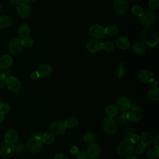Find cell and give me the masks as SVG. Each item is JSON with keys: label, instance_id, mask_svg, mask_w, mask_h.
Segmentation results:
<instances>
[{"label": "cell", "instance_id": "cell-36", "mask_svg": "<svg viewBox=\"0 0 159 159\" xmlns=\"http://www.w3.org/2000/svg\"><path fill=\"white\" fill-rule=\"evenodd\" d=\"M118 71H117V78H122L123 77V76L124 75L125 71H126V67L125 66V65L122 63H120L118 65V68H117Z\"/></svg>", "mask_w": 159, "mask_h": 159}, {"label": "cell", "instance_id": "cell-41", "mask_svg": "<svg viewBox=\"0 0 159 159\" xmlns=\"http://www.w3.org/2000/svg\"><path fill=\"white\" fill-rule=\"evenodd\" d=\"M11 109V106L8 104H2L0 106V111L3 114H6L9 112Z\"/></svg>", "mask_w": 159, "mask_h": 159}, {"label": "cell", "instance_id": "cell-3", "mask_svg": "<svg viewBox=\"0 0 159 159\" xmlns=\"http://www.w3.org/2000/svg\"><path fill=\"white\" fill-rule=\"evenodd\" d=\"M140 22L145 26H150L155 24L156 21V14L152 11L147 10L143 11L139 16Z\"/></svg>", "mask_w": 159, "mask_h": 159}, {"label": "cell", "instance_id": "cell-35", "mask_svg": "<svg viewBox=\"0 0 159 159\" xmlns=\"http://www.w3.org/2000/svg\"><path fill=\"white\" fill-rule=\"evenodd\" d=\"M83 140L85 143L89 145V144L94 143V140H95V137L92 133L88 132L84 135V136L83 137Z\"/></svg>", "mask_w": 159, "mask_h": 159}, {"label": "cell", "instance_id": "cell-4", "mask_svg": "<svg viewBox=\"0 0 159 159\" xmlns=\"http://www.w3.org/2000/svg\"><path fill=\"white\" fill-rule=\"evenodd\" d=\"M26 147L27 150L32 153H36L39 152L43 147V142L41 139L34 137L27 142Z\"/></svg>", "mask_w": 159, "mask_h": 159}, {"label": "cell", "instance_id": "cell-43", "mask_svg": "<svg viewBox=\"0 0 159 159\" xmlns=\"http://www.w3.org/2000/svg\"><path fill=\"white\" fill-rule=\"evenodd\" d=\"M145 148V147L143 145H142V143L138 145L135 148V153L139 155L143 153L144 152Z\"/></svg>", "mask_w": 159, "mask_h": 159}, {"label": "cell", "instance_id": "cell-22", "mask_svg": "<svg viewBox=\"0 0 159 159\" xmlns=\"http://www.w3.org/2000/svg\"><path fill=\"white\" fill-rule=\"evenodd\" d=\"M147 98L150 101H157L159 99V89L158 88H153L150 89L147 94Z\"/></svg>", "mask_w": 159, "mask_h": 159}, {"label": "cell", "instance_id": "cell-32", "mask_svg": "<svg viewBox=\"0 0 159 159\" xmlns=\"http://www.w3.org/2000/svg\"><path fill=\"white\" fill-rule=\"evenodd\" d=\"M147 157L149 159H157L159 157V151L156 148H152L147 151Z\"/></svg>", "mask_w": 159, "mask_h": 159}, {"label": "cell", "instance_id": "cell-56", "mask_svg": "<svg viewBox=\"0 0 159 159\" xmlns=\"http://www.w3.org/2000/svg\"><path fill=\"white\" fill-rule=\"evenodd\" d=\"M2 101H1V98H0V106H1V105L2 104Z\"/></svg>", "mask_w": 159, "mask_h": 159}, {"label": "cell", "instance_id": "cell-7", "mask_svg": "<svg viewBox=\"0 0 159 159\" xmlns=\"http://www.w3.org/2000/svg\"><path fill=\"white\" fill-rule=\"evenodd\" d=\"M9 50L12 54H17L20 53L23 47L22 39L19 37L13 38L9 43Z\"/></svg>", "mask_w": 159, "mask_h": 159}, {"label": "cell", "instance_id": "cell-44", "mask_svg": "<svg viewBox=\"0 0 159 159\" xmlns=\"http://www.w3.org/2000/svg\"><path fill=\"white\" fill-rule=\"evenodd\" d=\"M6 76L2 73H0V89L6 83Z\"/></svg>", "mask_w": 159, "mask_h": 159}, {"label": "cell", "instance_id": "cell-16", "mask_svg": "<svg viewBox=\"0 0 159 159\" xmlns=\"http://www.w3.org/2000/svg\"><path fill=\"white\" fill-rule=\"evenodd\" d=\"M19 138L18 133L14 129H9L4 135L5 142L7 144L12 145L17 142Z\"/></svg>", "mask_w": 159, "mask_h": 159}, {"label": "cell", "instance_id": "cell-19", "mask_svg": "<svg viewBox=\"0 0 159 159\" xmlns=\"http://www.w3.org/2000/svg\"><path fill=\"white\" fill-rule=\"evenodd\" d=\"M139 80L143 83H149L153 78V74L152 71L147 70H142L139 74Z\"/></svg>", "mask_w": 159, "mask_h": 159}, {"label": "cell", "instance_id": "cell-55", "mask_svg": "<svg viewBox=\"0 0 159 159\" xmlns=\"http://www.w3.org/2000/svg\"><path fill=\"white\" fill-rule=\"evenodd\" d=\"M1 9H2V5H1V4L0 3V11H1Z\"/></svg>", "mask_w": 159, "mask_h": 159}, {"label": "cell", "instance_id": "cell-51", "mask_svg": "<svg viewBox=\"0 0 159 159\" xmlns=\"http://www.w3.org/2000/svg\"><path fill=\"white\" fill-rule=\"evenodd\" d=\"M22 0H9L10 2L14 5H19Z\"/></svg>", "mask_w": 159, "mask_h": 159}, {"label": "cell", "instance_id": "cell-53", "mask_svg": "<svg viewBox=\"0 0 159 159\" xmlns=\"http://www.w3.org/2000/svg\"><path fill=\"white\" fill-rule=\"evenodd\" d=\"M25 3H27V4H29V3H32V2H35L36 0H22Z\"/></svg>", "mask_w": 159, "mask_h": 159}, {"label": "cell", "instance_id": "cell-30", "mask_svg": "<svg viewBox=\"0 0 159 159\" xmlns=\"http://www.w3.org/2000/svg\"><path fill=\"white\" fill-rule=\"evenodd\" d=\"M118 27L115 25H109L104 29L105 34L109 35H115L118 33Z\"/></svg>", "mask_w": 159, "mask_h": 159}, {"label": "cell", "instance_id": "cell-8", "mask_svg": "<svg viewBox=\"0 0 159 159\" xmlns=\"http://www.w3.org/2000/svg\"><path fill=\"white\" fill-rule=\"evenodd\" d=\"M142 109L139 106H134L132 107L127 113V119L131 122H137L142 117Z\"/></svg>", "mask_w": 159, "mask_h": 159}, {"label": "cell", "instance_id": "cell-6", "mask_svg": "<svg viewBox=\"0 0 159 159\" xmlns=\"http://www.w3.org/2000/svg\"><path fill=\"white\" fill-rule=\"evenodd\" d=\"M129 3L127 0H114L112 7L114 11L119 15L126 14L128 10Z\"/></svg>", "mask_w": 159, "mask_h": 159}, {"label": "cell", "instance_id": "cell-15", "mask_svg": "<svg viewBox=\"0 0 159 159\" xmlns=\"http://www.w3.org/2000/svg\"><path fill=\"white\" fill-rule=\"evenodd\" d=\"M6 83L9 89H10L12 92H17L20 89V83L17 79L14 77L10 76L6 78Z\"/></svg>", "mask_w": 159, "mask_h": 159}, {"label": "cell", "instance_id": "cell-2", "mask_svg": "<svg viewBox=\"0 0 159 159\" xmlns=\"http://www.w3.org/2000/svg\"><path fill=\"white\" fill-rule=\"evenodd\" d=\"M117 153L122 156H129L134 150V143L132 142L129 138L122 140L116 147Z\"/></svg>", "mask_w": 159, "mask_h": 159}, {"label": "cell", "instance_id": "cell-33", "mask_svg": "<svg viewBox=\"0 0 159 159\" xmlns=\"http://www.w3.org/2000/svg\"><path fill=\"white\" fill-rule=\"evenodd\" d=\"M114 48V44L111 41H107L102 43V50H105L106 52H110L112 51Z\"/></svg>", "mask_w": 159, "mask_h": 159}, {"label": "cell", "instance_id": "cell-9", "mask_svg": "<svg viewBox=\"0 0 159 159\" xmlns=\"http://www.w3.org/2000/svg\"><path fill=\"white\" fill-rule=\"evenodd\" d=\"M65 124L61 121H56L53 122L50 126L51 133L55 135H63L66 131Z\"/></svg>", "mask_w": 159, "mask_h": 159}, {"label": "cell", "instance_id": "cell-39", "mask_svg": "<svg viewBox=\"0 0 159 159\" xmlns=\"http://www.w3.org/2000/svg\"><path fill=\"white\" fill-rule=\"evenodd\" d=\"M132 12L134 15L139 16L142 13L143 10L141 6L139 5H135L132 7Z\"/></svg>", "mask_w": 159, "mask_h": 159}, {"label": "cell", "instance_id": "cell-47", "mask_svg": "<svg viewBox=\"0 0 159 159\" xmlns=\"http://www.w3.org/2000/svg\"><path fill=\"white\" fill-rule=\"evenodd\" d=\"M153 143H154V146H155V148L159 150V136L157 135L153 141Z\"/></svg>", "mask_w": 159, "mask_h": 159}, {"label": "cell", "instance_id": "cell-42", "mask_svg": "<svg viewBox=\"0 0 159 159\" xmlns=\"http://www.w3.org/2000/svg\"><path fill=\"white\" fill-rule=\"evenodd\" d=\"M76 157L78 159H87L88 155L86 151L80 150V151H78V152L77 153Z\"/></svg>", "mask_w": 159, "mask_h": 159}, {"label": "cell", "instance_id": "cell-31", "mask_svg": "<svg viewBox=\"0 0 159 159\" xmlns=\"http://www.w3.org/2000/svg\"><path fill=\"white\" fill-rule=\"evenodd\" d=\"M12 150L16 153H20L24 150V145L21 142H16L12 145Z\"/></svg>", "mask_w": 159, "mask_h": 159}, {"label": "cell", "instance_id": "cell-25", "mask_svg": "<svg viewBox=\"0 0 159 159\" xmlns=\"http://www.w3.org/2000/svg\"><path fill=\"white\" fill-rule=\"evenodd\" d=\"M152 136L148 132H143L140 137L141 143L145 147L149 146L152 143Z\"/></svg>", "mask_w": 159, "mask_h": 159}, {"label": "cell", "instance_id": "cell-18", "mask_svg": "<svg viewBox=\"0 0 159 159\" xmlns=\"http://www.w3.org/2000/svg\"><path fill=\"white\" fill-rule=\"evenodd\" d=\"M13 63V58L11 56L6 55L0 57V68L6 69L10 67Z\"/></svg>", "mask_w": 159, "mask_h": 159}, {"label": "cell", "instance_id": "cell-29", "mask_svg": "<svg viewBox=\"0 0 159 159\" xmlns=\"http://www.w3.org/2000/svg\"><path fill=\"white\" fill-rule=\"evenodd\" d=\"M11 152V148L6 142L0 143V157H4Z\"/></svg>", "mask_w": 159, "mask_h": 159}, {"label": "cell", "instance_id": "cell-21", "mask_svg": "<svg viewBox=\"0 0 159 159\" xmlns=\"http://www.w3.org/2000/svg\"><path fill=\"white\" fill-rule=\"evenodd\" d=\"M30 33V28L27 24L21 25L18 29V35L21 39L29 37Z\"/></svg>", "mask_w": 159, "mask_h": 159}, {"label": "cell", "instance_id": "cell-11", "mask_svg": "<svg viewBox=\"0 0 159 159\" xmlns=\"http://www.w3.org/2000/svg\"><path fill=\"white\" fill-rule=\"evenodd\" d=\"M102 42L99 39H91L87 43V49L91 53H98L102 50Z\"/></svg>", "mask_w": 159, "mask_h": 159}, {"label": "cell", "instance_id": "cell-13", "mask_svg": "<svg viewBox=\"0 0 159 159\" xmlns=\"http://www.w3.org/2000/svg\"><path fill=\"white\" fill-rule=\"evenodd\" d=\"M101 152V149L100 146L96 143H93L89 144L87 149V155L91 158H98Z\"/></svg>", "mask_w": 159, "mask_h": 159}, {"label": "cell", "instance_id": "cell-10", "mask_svg": "<svg viewBox=\"0 0 159 159\" xmlns=\"http://www.w3.org/2000/svg\"><path fill=\"white\" fill-rule=\"evenodd\" d=\"M89 33L95 39H100L106 35L104 28L99 24H94L89 27Z\"/></svg>", "mask_w": 159, "mask_h": 159}, {"label": "cell", "instance_id": "cell-37", "mask_svg": "<svg viewBox=\"0 0 159 159\" xmlns=\"http://www.w3.org/2000/svg\"><path fill=\"white\" fill-rule=\"evenodd\" d=\"M124 133L125 136L130 139L132 135L135 134V130L132 127L126 126L124 129Z\"/></svg>", "mask_w": 159, "mask_h": 159}, {"label": "cell", "instance_id": "cell-1", "mask_svg": "<svg viewBox=\"0 0 159 159\" xmlns=\"http://www.w3.org/2000/svg\"><path fill=\"white\" fill-rule=\"evenodd\" d=\"M143 42L147 45L154 47L158 43V35L155 29L153 27L145 28L142 33Z\"/></svg>", "mask_w": 159, "mask_h": 159}, {"label": "cell", "instance_id": "cell-28", "mask_svg": "<svg viewBox=\"0 0 159 159\" xmlns=\"http://www.w3.org/2000/svg\"><path fill=\"white\" fill-rule=\"evenodd\" d=\"M41 140L43 143L46 144H50L54 141L55 137L54 135L51 132H46L42 135Z\"/></svg>", "mask_w": 159, "mask_h": 159}, {"label": "cell", "instance_id": "cell-57", "mask_svg": "<svg viewBox=\"0 0 159 159\" xmlns=\"http://www.w3.org/2000/svg\"><path fill=\"white\" fill-rule=\"evenodd\" d=\"M128 1V0H127ZM129 1H134V0H129Z\"/></svg>", "mask_w": 159, "mask_h": 159}, {"label": "cell", "instance_id": "cell-12", "mask_svg": "<svg viewBox=\"0 0 159 159\" xmlns=\"http://www.w3.org/2000/svg\"><path fill=\"white\" fill-rule=\"evenodd\" d=\"M37 72L39 74V77L42 78H47L52 75L53 68L48 64H42L38 67Z\"/></svg>", "mask_w": 159, "mask_h": 159}, {"label": "cell", "instance_id": "cell-40", "mask_svg": "<svg viewBox=\"0 0 159 159\" xmlns=\"http://www.w3.org/2000/svg\"><path fill=\"white\" fill-rule=\"evenodd\" d=\"M148 5L151 9L156 10L159 6V0H150Z\"/></svg>", "mask_w": 159, "mask_h": 159}, {"label": "cell", "instance_id": "cell-17", "mask_svg": "<svg viewBox=\"0 0 159 159\" xmlns=\"http://www.w3.org/2000/svg\"><path fill=\"white\" fill-rule=\"evenodd\" d=\"M18 14L23 18L28 17L31 13V8L27 3H20L17 7Z\"/></svg>", "mask_w": 159, "mask_h": 159}, {"label": "cell", "instance_id": "cell-48", "mask_svg": "<svg viewBox=\"0 0 159 159\" xmlns=\"http://www.w3.org/2000/svg\"><path fill=\"white\" fill-rule=\"evenodd\" d=\"M39 78V74L37 73V71H34V72H32V73H31V75H30V78L32 79V80H37V79H38Z\"/></svg>", "mask_w": 159, "mask_h": 159}, {"label": "cell", "instance_id": "cell-26", "mask_svg": "<svg viewBox=\"0 0 159 159\" xmlns=\"http://www.w3.org/2000/svg\"><path fill=\"white\" fill-rule=\"evenodd\" d=\"M117 112H118V109L116 106V105L110 104L106 107V113L108 117L113 118L117 114Z\"/></svg>", "mask_w": 159, "mask_h": 159}, {"label": "cell", "instance_id": "cell-20", "mask_svg": "<svg viewBox=\"0 0 159 159\" xmlns=\"http://www.w3.org/2000/svg\"><path fill=\"white\" fill-rule=\"evenodd\" d=\"M132 50L134 52L139 55H143L146 50V45L141 41L136 42L132 47Z\"/></svg>", "mask_w": 159, "mask_h": 159}, {"label": "cell", "instance_id": "cell-50", "mask_svg": "<svg viewBox=\"0 0 159 159\" xmlns=\"http://www.w3.org/2000/svg\"><path fill=\"white\" fill-rule=\"evenodd\" d=\"M149 83L153 88H156L157 86V81L156 80H154L153 78L149 81Z\"/></svg>", "mask_w": 159, "mask_h": 159}, {"label": "cell", "instance_id": "cell-27", "mask_svg": "<svg viewBox=\"0 0 159 159\" xmlns=\"http://www.w3.org/2000/svg\"><path fill=\"white\" fill-rule=\"evenodd\" d=\"M65 125L66 127V128H69V129H73L75 127H76L78 124V121L77 120V119L74 117V116H71L70 117H68L65 122Z\"/></svg>", "mask_w": 159, "mask_h": 159}, {"label": "cell", "instance_id": "cell-54", "mask_svg": "<svg viewBox=\"0 0 159 159\" xmlns=\"http://www.w3.org/2000/svg\"><path fill=\"white\" fill-rule=\"evenodd\" d=\"M126 159H137L135 157H134V156H131V155H129L127 158H126Z\"/></svg>", "mask_w": 159, "mask_h": 159}, {"label": "cell", "instance_id": "cell-45", "mask_svg": "<svg viewBox=\"0 0 159 159\" xmlns=\"http://www.w3.org/2000/svg\"><path fill=\"white\" fill-rule=\"evenodd\" d=\"M130 140L132 141V142L133 143H137V142H138L139 141V140H140V136L138 135L134 134V135H132V136L130 138Z\"/></svg>", "mask_w": 159, "mask_h": 159}, {"label": "cell", "instance_id": "cell-14", "mask_svg": "<svg viewBox=\"0 0 159 159\" xmlns=\"http://www.w3.org/2000/svg\"><path fill=\"white\" fill-rule=\"evenodd\" d=\"M116 106L117 107V109L120 111H127L130 107L131 102L127 97L120 96L117 99L116 102Z\"/></svg>", "mask_w": 159, "mask_h": 159}, {"label": "cell", "instance_id": "cell-5", "mask_svg": "<svg viewBox=\"0 0 159 159\" xmlns=\"http://www.w3.org/2000/svg\"><path fill=\"white\" fill-rule=\"evenodd\" d=\"M103 130L109 135H113L117 131V124L112 118H105L102 124Z\"/></svg>", "mask_w": 159, "mask_h": 159}, {"label": "cell", "instance_id": "cell-38", "mask_svg": "<svg viewBox=\"0 0 159 159\" xmlns=\"http://www.w3.org/2000/svg\"><path fill=\"white\" fill-rule=\"evenodd\" d=\"M22 43L23 46H25V47H30L31 46H32L33 43H34V40L33 39L29 37H27L25 38H24L22 39Z\"/></svg>", "mask_w": 159, "mask_h": 159}, {"label": "cell", "instance_id": "cell-49", "mask_svg": "<svg viewBox=\"0 0 159 159\" xmlns=\"http://www.w3.org/2000/svg\"><path fill=\"white\" fill-rule=\"evenodd\" d=\"M53 159H68V158L65 155L60 153V154H57V155H55V157H54Z\"/></svg>", "mask_w": 159, "mask_h": 159}, {"label": "cell", "instance_id": "cell-34", "mask_svg": "<svg viewBox=\"0 0 159 159\" xmlns=\"http://www.w3.org/2000/svg\"><path fill=\"white\" fill-rule=\"evenodd\" d=\"M127 120L128 119H127V112H123L122 114H120V116L119 117H117L116 122V124L117 123L120 125H123L127 123Z\"/></svg>", "mask_w": 159, "mask_h": 159}, {"label": "cell", "instance_id": "cell-46", "mask_svg": "<svg viewBox=\"0 0 159 159\" xmlns=\"http://www.w3.org/2000/svg\"><path fill=\"white\" fill-rule=\"evenodd\" d=\"M78 151H79L78 147L77 146H75V145L72 146V147H71V148H70V153H71V154H73V155L77 154V153L78 152Z\"/></svg>", "mask_w": 159, "mask_h": 159}, {"label": "cell", "instance_id": "cell-52", "mask_svg": "<svg viewBox=\"0 0 159 159\" xmlns=\"http://www.w3.org/2000/svg\"><path fill=\"white\" fill-rule=\"evenodd\" d=\"M4 119V114H3L1 111H0V124L2 122Z\"/></svg>", "mask_w": 159, "mask_h": 159}, {"label": "cell", "instance_id": "cell-23", "mask_svg": "<svg viewBox=\"0 0 159 159\" xmlns=\"http://www.w3.org/2000/svg\"><path fill=\"white\" fill-rule=\"evenodd\" d=\"M117 46L122 50L127 49L130 46V42L125 37H120L116 41Z\"/></svg>", "mask_w": 159, "mask_h": 159}, {"label": "cell", "instance_id": "cell-24", "mask_svg": "<svg viewBox=\"0 0 159 159\" xmlns=\"http://www.w3.org/2000/svg\"><path fill=\"white\" fill-rule=\"evenodd\" d=\"M12 23V18L6 15L0 16V29H5L10 26Z\"/></svg>", "mask_w": 159, "mask_h": 159}]
</instances>
